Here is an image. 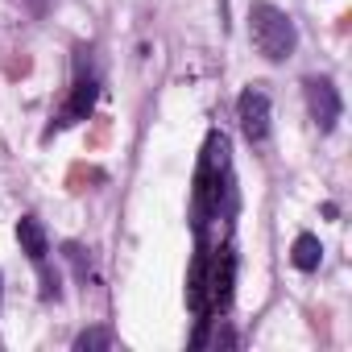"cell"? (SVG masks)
<instances>
[{"instance_id":"obj_1","label":"cell","mask_w":352,"mask_h":352,"mask_svg":"<svg viewBox=\"0 0 352 352\" xmlns=\"http://www.w3.org/2000/svg\"><path fill=\"white\" fill-rule=\"evenodd\" d=\"M249 34H253V46H257L270 63H286V58L294 54V46H298L294 21H290L282 9H274V5H253V13H249Z\"/></svg>"},{"instance_id":"obj_2","label":"cell","mask_w":352,"mask_h":352,"mask_svg":"<svg viewBox=\"0 0 352 352\" xmlns=\"http://www.w3.org/2000/svg\"><path fill=\"white\" fill-rule=\"evenodd\" d=\"M236 120H241V133L249 145H261L270 137V96L261 87H245L241 100H236Z\"/></svg>"},{"instance_id":"obj_3","label":"cell","mask_w":352,"mask_h":352,"mask_svg":"<svg viewBox=\"0 0 352 352\" xmlns=\"http://www.w3.org/2000/svg\"><path fill=\"white\" fill-rule=\"evenodd\" d=\"M307 108H311V120L319 133H331L340 124V91L331 79H307Z\"/></svg>"},{"instance_id":"obj_4","label":"cell","mask_w":352,"mask_h":352,"mask_svg":"<svg viewBox=\"0 0 352 352\" xmlns=\"http://www.w3.org/2000/svg\"><path fill=\"white\" fill-rule=\"evenodd\" d=\"M96 96H100V83H96V75L83 71V63H79V75H75V87H71V100L63 104L58 124H79V120H87L91 108H96Z\"/></svg>"},{"instance_id":"obj_5","label":"cell","mask_w":352,"mask_h":352,"mask_svg":"<svg viewBox=\"0 0 352 352\" xmlns=\"http://www.w3.org/2000/svg\"><path fill=\"white\" fill-rule=\"evenodd\" d=\"M17 241H21V249L30 253V261H34V265H42V261L50 257V236H46L42 220L21 216V220H17Z\"/></svg>"},{"instance_id":"obj_6","label":"cell","mask_w":352,"mask_h":352,"mask_svg":"<svg viewBox=\"0 0 352 352\" xmlns=\"http://www.w3.org/2000/svg\"><path fill=\"white\" fill-rule=\"evenodd\" d=\"M290 261H294V270L315 274L319 261H323V245H319V236H315V232H298V236H294V249H290Z\"/></svg>"},{"instance_id":"obj_7","label":"cell","mask_w":352,"mask_h":352,"mask_svg":"<svg viewBox=\"0 0 352 352\" xmlns=\"http://www.w3.org/2000/svg\"><path fill=\"white\" fill-rule=\"evenodd\" d=\"M96 348H116V336L108 327H87L75 336V352H96Z\"/></svg>"},{"instance_id":"obj_8","label":"cell","mask_w":352,"mask_h":352,"mask_svg":"<svg viewBox=\"0 0 352 352\" xmlns=\"http://www.w3.org/2000/svg\"><path fill=\"white\" fill-rule=\"evenodd\" d=\"M21 5H25V9H30V0H21ZM46 5H50V0H42V9H46Z\"/></svg>"}]
</instances>
